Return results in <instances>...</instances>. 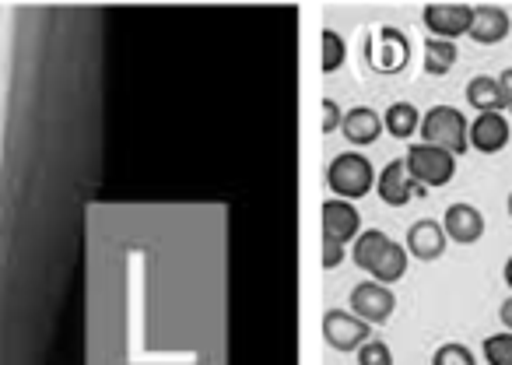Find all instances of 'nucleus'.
I'll list each match as a JSON object with an SVG mask.
<instances>
[{
  "instance_id": "nucleus-1",
  "label": "nucleus",
  "mask_w": 512,
  "mask_h": 365,
  "mask_svg": "<svg viewBox=\"0 0 512 365\" xmlns=\"http://www.w3.org/2000/svg\"><path fill=\"white\" fill-rule=\"evenodd\" d=\"M355 264L362 271L372 274V281L379 285H393L407 274V250L400 243H393L386 232L379 229H369L355 239V250H351Z\"/></svg>"
},
{
  "instance_id": "nucleus-2",
  "label": "nucleus",
  "mask_w": 512,
  "mask_h": 365,
  "mask_svg": "<svg viewBox=\"0 0 512 365\" xmlns=\"http://www.w3.org/2000/svg\"><path fill=\"white\" fill-rule=\"evenodd\" d=\"M421 144H432L460 158L470 148V123L456 106H432L421 116Z\"/></svg>"
},
{
  "instance_id": "nucleus-3",
  "label": "nucleus",
  "mask_w": 512,
  "mask_h": 365,
  "mask_svg": "<svg viewBox=\"0 0 512 365\" xmlns=\"http://www.w3.org/2000/svg\"><path fill=\"white\" fill-rule=\"evenodd\" d=\"M327 183L341 201H358L365 197L372 187H376V169L365 155H355V151H344L330 162L327 169Z\"/></svg>"
},
{
  "instance_id": "nucleus-4",
  "label": "nucleus",
  "mask_w": 512,
  "mask_h": 365,
  "mask_svg": "<svg viewBox=\"0 0 512 365\" xmlns=\"http://www.w3.org/2000/svg\"><path fill=\"white\" fill-rule=\"evenodd\" d=\"M404 165L421 190L446 187L449 179L456 176V155H449V151H442V148H432V144H411L404 155Z\"/></svg>"
},
{
  "instance_id": "nucleus-5",
  "label": "nucleus",
  "mask_w": 512,
  "mask_h": 365,
  "mask_svg": "<svg viewBox=\"0 0 512 365\" xmlns=\"http://www.w3.org/2000/svg\"><path fill=\"white\" fill-rule=\"evenodd\" d=\"M421 18H425V29L432 39L456 43V39L467 36L470 25H474V8H470V4H425Z\"/></svg>"
},
{
  "instance_id": "nucleus-6",
  "label": "nucleus",
  "mask_w": 512,
  "mask_h": 365,
  "mask_svg": "<svg viewBox=\"0 0 512 365\" xmlns=\"http://www.w3.org/2000/svg\"><path fill=\"white\" fill-rule=\"evenodd\" d=\"M323 337L337 351H358L362 344L372 341V327L365 320H358L355 313L334 309V313L323 316Z\"/></svg>"
},
{
  "instance_id": "nucleus-7",
  "label": "nucleus",
  "mask_w": 512,
  "mask_h": 365,
  "mask_svg": "<svg viewBox=\"0 0 512 365\" xmlns=\"http://www.w3.org/2000/svg\"><path fill=\"white\" fill-rule=\"evenodd\" d=\"M397 309L390 285H379V281H362V285L351 288V313L365 323H386Z\"/></svg>"
},
{
  "instance_id": "nucleus-8",
  "label": "nucleus",
  "mask_w": 512,
  "mask_h": 365,
  "mask_svg": "<svg viewBox=\"0 0 512 365\" xmlns=\"http://www.w3.org/2000/svg\"><path fill=\"white\" fill-rule=\"evenodd\" d=\"M512 141V127L505 113H477V120L470 123V148L481 155H498Z\"/></svg>"
},
{
  "instance_id": "nucleus-9",
  "label": "nucleus",
  "mask_w": 512,
  "mask_h": 365,
  "mask_svg": "<svg viewBox=\"0 0 512 365\" xmlns=\"http://www.w3.org/2000/svg\"><path fill=\"white\" fill-rule=\"evenodd\" d=\"M376 194H379V201L390 204V208H404L414 194H425V190L411 179L404 158H393V162L376 176Z\"/></svg>"
},
{
  "instance_id": "nucleus-10",
  "label": "nucleus",
  "mask_w": 512,
  "mask_h": 365,
  "mask_svg": "<svg viewBox=\"0 0 512 365\" xmlns=\"http://www.w3.org/2000/svg\"><path fill=\"white\" fill-rule=\"evenodd\" d=\"M446 229H442V222H432V218H421V222H414L411 229H407V257L421 260V264H432V260H439L442 253H446Z\"/></svg>"
},
{
  "instance_id": "nucleus-11",
  "label": "nucleus",
  "mask_w": 512,
  "mask_h": 365,
  "mask_svg": "<svg viewBox=\"0 0 512 365\" xmlns=\"http://www.w3.org/2000/svg\"><path fill=\"white\" fill-rule=\"evenodd\" d=\"M442 229H446L449 243H460V246H474L481 243L484 236V215L474 208V204H449L446 218H442Z\"/></svg>"
},
{
  "instance_id": "nucleus-12",
  "label": "nucleus",
  "mask_w": 512,
  "mask_h": 365,
  "mask_svg": "<svg viewBox=\"0 0 512 365\" xmlns=\"http://www.w3.org/2000/svg\"><path fill=\"white\" fill-rule=\"evenodd\" d=\"M512 32V18L505 8H498V4H477L474 8V25H470L467 36L474 39V43L481 46H498L505 43Z\"/></svg>"
},
{
  "instance_id": "nucleus-13",
  "label": "nucleus",
  "mask_w": 512,
  "mask_h": 365,
  "mask_svg": "<svg viewBox=\"0 0 512 365\" xmlns=\"http://www.w3.org/2000/svg\"><path fill=\"white\" fill-rule=\"evenodd\" d=\"M376 43L379 46H372V50H369L372 67H376V71H383V74L404 71L407 60H411V43H407L404 32H397V29H379Z\"/></svg>"
},
{
  "instance_id": "nucleus-14",
  "label": "nucleus",
  "mask_w": 512,
  "mask_h": 365,
  "mask_svg": "<svg viewBox=\"0 0 512 365\" xmlns=\"http://www.w3.org/2000/svg\"><path fill=\"white\" fill-rule=\"evenodd\" d=\"M358 229H362V218L348 201L323 204V239H334V243L344 246L351 239H358Z\"/></svg>"
},
{
  "instance_id": "nucleus-15",
  "label": "nucleus",
  "mask_w": 512,
  "mask_h": 365,
  "mask_svg": "<svg viewBox=\"0 0 512 365\" xmlns=\"http://www.w3.org/2000/svg\"><path fill=\"white\" fill-rule=\"evenodd\" d=\"M344 137H348L351 144H376L379 134H383V116L376 113V109L369 106H358V109H348L344 113V123H341Z\"/></svg>"
},
{
  "instance_id": "nucleus-16",
  "label": "nucleus",
  "mask_w": 512,
  "mask_h": 365,
  "mask_svg": "<svg viewBox=\"0 0 512 365\" xmlns=\"http://www.w3.org/2000/svg\"><path fill=\"white\" fill-rule=\"evenodd\" d=\"M467 102L477 113H505L502 85H498V78H488V74L467 81Z\"/></svg>"
},
{
  "instance_id": "nucleus-17",
  "label": "nucleus",
  "mask_w": 512,
  "mask_h": 365,
  "mask_svg": "<svg viewBox=\"0 0 512 365\" xmlns=\"http://www.w3.org/2000/svg\"><path fill=\"white\" fill-rule=\"evenodd\" d=\"M383 130H390L393 137H400V141H407L411 134H418L421 130V113L414 102H393L390 109H386L383 116Z\"/></svg>"
},
{
  "instance_id": "nucleus-18",
  "label": "nucleus",
  "mask_w": 512,
  "mask_h": 365,
  "mask_svg": "<svg viewBox=\"0 0 512 365\" xmlns=\"http://www.w3.org/2000/svg\"><path fill=\"white\" fill-rule=\"evenodd\" d=\"M456 57H460L456 43H446V39H432V36H428V43H425V74H432V78H442V74L453 71Z\"/></svg>"
},
{
  "instance_id": "nucleus-19",
  "label": "nucleus",
  "mask_w": 512,
  "mask_h": 365,
  "mask_svg": "<svg viewBox=\"0 0 512 365\" xmlns=\"http://www.w3.org/2000/svg\"><path fill=\"white\" fill-rule=\"evenodd\" d=\"M481 351H484V358H488V365H512V330L484 337Z\"/></svg>"
},
{
  "instance_id": "nucleus-20",
  "label": "nucleus",
  "mask_w": 512,
  "mask_h": 365,
  "mask_svg": "<svg viewBox=\"0 0 512 365\" xmlns=\"http://www.w3.org/2000/svg\"><path fill=\"white\" fill-rule=\"evenodd\" d=\"M432 365H477V358H474V351H470L467 344L449 341L432 355Z\"/></svg>"
},
{
  "instance_id": "nucleus-21",
  "label": "nucleus",
  "mask_w": 512,
  "mask_h": 365,
  "mask_svg": "<svg viewBox=\"0 0 512 365\" xmlns=\"http://www.w3.org/2000/svg\"><path fill=\"white\" fill-rule=\"evenodd\" d=\"M344 64V39L337 32H323V71H337Z\"/></svg>"
},
{
  "instance_id": "nucleus-22",
  "label": "nucleus",
  "mask_w": 512,
  "mask_h": 365,
  "mask_svg": "<svg viewBox=\"0 0 512 365\" xmlns=\"http://www.w3.org/2000/svg\"><path fill=\"white\" fill-rule=\"evenodd\" d=\"M358 365H393V351L383 341H369L358 348Z\"/></svg>"
},
{
  "instance_id": "nucleus-23",
  "label": "nucleus",
  "mask_w": 512,
  "mask_h": 365,
  "mask_svg": "<svg viewBox=\"0 0 512 365\" xmlns=\"http://www.w3.org/2000/svg\"><path fill=\"white\" fill-rule=\"evenodd\" d=\"M341 123H344L341 106H337L334 99H327V102H323V130H327V134H334V130H341Z\"/></svg>"
},
{
  "instance_id": "nucleus-24",
  "label": "nucleus",
  "mask_w": 512,
  "mask_h": 365,
  "mask_svg": "<svg viewBox=\"0 0 512 365\" xmlns=\"http://www.w3.org/2000/svg\"><path fill=\"white\" fill-rule=\"evenodd\" d=\"M341 260H344V246L334 243V239H323V267H330V271H334Z\"/></svg>"
},
{
  "instance_id": "nucleus-25",
  "label": "nucleus",
  "mask_w": 512,
  "mask_h": 365,
  "mask_svg": "<svg viewBox=\"0 0 512 365\" xmlns=\"http://www.w3.org/2000/svg\"><path fill=\"white\" fill-rule=\"evenodd\" d=\"M498 85H502V99H505V113L512 116V67H505L502 74H498Z\"/></svg>"
},
{
  "instance_id": "nucleus-26",
  "label": "nucleus",
  "mask_w": 512,
  "mask_h": 365,
  "mask_svg": "<svg viewBox=\"0 0 512 365\" xmlns=\"http://www.w3.org/2000/svg\"><path fill=\"white\" fill-rule=\"evenodd\" d=\"M498 320H502L505 330H512V299L502 302V309H498Z\"/></svg>"
},
{
  "instance_id": "nucleus-27",
  "label": "nucleus",
  "mask_w": 512,
  "mask_h": 365,
  "mask_svg": "<svg viewBox=\"0 0 512 365\" xmlns=\"http://www.w3.org/2000/svg\"><path fill=\"white\" fill-rule=\"evenodd\" d=\"M502 278H505V285H509V292H512V257L505 260V267H502Z\"/></svg>"
},
{
  "instance_id": "nucleus-28",
  "label": "nucleus",
  "mask_w": 512,
  "mask_h": 365,
  "mask_svg": "<svg viewBox=\"0 0 512 365\" xmlns=\"http://www.w3.org/2000/svg\"><path fill=\"white\" fill-rule=\"evenodd\" d=\"M505 208H509V218H512V194H509V201H505Z\"/></svg>"
}]
</instances>
